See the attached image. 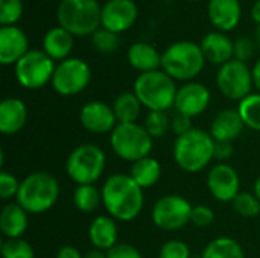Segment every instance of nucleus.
Here are the masks:
<instances>
[{
	"label": "nucleus",
	"mask_w": 260,
	"mask_h": 258,
	"mask_svg": "<svg viewBox=\"0 0 260 258\" xmlns=\"http://www.w3.org/2000/svg\"><path fill=\"white\" fill-rule=\"evenodd\" d=\"M200 258H245L244 248L232 237L213 239L203 251Z\"/></svg>",
	"instance_id": "28"
},
{
	"label": "nucleus",
	"mask_w": 260,
	"mask_h": 258,
	"mask_svg": "<svg viewBox=\"0 0 260 258\" xmlns=\"http://www.w3.org/2000/svg\"><path fill=\"white\" fill-rule=\"evenodd\" d=\"M238 111L244 125L260 132V93H251L238 105Z\"/></svg>",
	"instance_id": "30"
},
{
	"label": "nucleus",
	"mask_w": 260,
	"mask_h": 258,
	"mask_svg": "<svg viewBox=\"0 0 260 258\" xmlns=\"http://www.w3.org/2000/svg\"><path fill=\"white\" fill-rule=\"evenodd\" d=\"M209 18L219 30H232L241 20V2L239 0H209Z\"/></svg>",
	"instance_id": "23"
},
{
	"label": "nucleus",
	"mask_w": 260,
	"mask_h": 258,
	"mask_svg": "<svg viewBox=\"0 0 260 258\" xmlns=\"http://www.w3.org/2000/svg\"><path fill=\"white\" fill-rule=\"evenodd\" d=\"M253 193L257 196V199L260 201V175L257 176V179H256V182H254V187H253Z\"/></svg>",
	"instance_id": "47"
},
{
	"label": "nucleus",
	"mask_w": 260,
	"mask_h": 258,
	"mask_svg": "<svg viewBox=\"0 0 260 258\" xmlns=\"http://www.w3.org/2000/svg\"><path fill=\"white\" fill-rule=\"evenodd\" d=\"M253 81H254V85H256V88L259 90L260 93V59L253 67Z\"/></svg>",
	"instance_id": "45"
},
{
	"label": "nucleus",
	"mask_w": 260,
	"mask_h": 258,
	"mask_svg": "<svg viewBox=\"0 0 260 258\" xmlns=\"http://www.w3.org/2000/svg\"><path fill=\"white\" fill-rule=\"evenodd\" d=\"M129 175L143 190H146V189L154 187L160 181L161 166H160L158 160H155L152 157H146V158H142V160L133 163Z\"/></svg>",
	"instance_id": "26"
},
{
	"label": "nucleus",
	"mask_w": 260,
	"mask_h": 258,
	"mask_svg": "<svg viewBox=\"0 0 260 258\" xmlns=\"http://www.w3.org/2000/svg\"><path fill=\"white\" fill-rule=\"evenodd\" d=\"M193 126H192V119L187 117V116H183V114H177L172 117V122H171V131L180 137V135H184L187 134L189 131H192Z\"/></svg>",
	"instance_id": "41"
},
{
	"label": "nucleus",
	"mask_w": 260,
	"mask_h": 258,
	"mask_svg": "<svg viewBox=\"0 0 260 258\" xmlns=\"http://www.w3.org/2000/svg\"><path fill=\"white\" fill-rule=\"evenodd\" d=\"M91 43L96 50L102 53H111L117 50L120 40H119V33H114L108 29H98L91 35Z\"/></svg>",
	"instance_id": "34"
},
{
	"label": "nucleus",
	"mask_w": 260,
	"mask_h": 258,
	"mask_svg": "<svg viewBox=\"0 0 260 258\" xmlns=\"http://www.w3.org/2000/svg\"><path fill=\"white\" fill-rule=\"evenodd\" d=\"M113 111L117 123H137L143 105L134 93H122L113 102Z\"/></svg>",
	"instance_id": "27"
},
{
	"label": "nucleus",
	"mask_w": 260,
	"mask_h": 258,
	"mask_svg": "<svg viewBox=\"0 0 260 258\" xmlns=\"http://www.w3.org/2000/svg\"><path fill=\"white\" fill-rule=\"evenodd\" d=\"M102 6L96 0H61L56 20L73 36L93 35L101 24Z\"/></svg>",
	"instance_id": "6"
},
{
	"label": "nucleus",
	"mask_w": 260,
	"mask_h": 258,
	"mask_svg": "<svg viewBox=\"0 0 260 258\" xmlns=\"http://www.w3.org/2000/svg\"><path fill=\"white\" fill-rule=\"evenodd\" d=\"M137 20V6L133 0H108L101 11V24L114 33L128 30Z\"/></svg>",
	"instance_id": "16"
},
{
	"label": "nucleus",
	"mask_w": 260,
	"mask_h": 258,
	"mask_svg": "<svg viewBox=\"0 0 260 258\" xmlns=\"http://www.w3.org/2000/svg\"><path fill=\"white\" fill-rule=\"evenodd\" d=\"M61 193L58 179L46 172L38 170L29 173L21 182L15 202L29 214H43L55 207Z\"/></svg>",
	"instance_id": "3"
},
{
	"label": "nucleus",
	"mask_w": 260,
	"mask_h": 258,
	"mask_svg": "<svg viewBox=\"0 0 260 258\" xmlns=\"http://www.w3.org/2000/svg\"><path fill=\"white\" fill-rule=\"evenodd\" d=\"M171 122L166 111H149L145 117L143 126L152 138H163L171 131Z\"/></svg>",
	"instance_id": "31"
},
{
	"label": "nucleus",
	"mask_w": 260,
	"mask_h": 258,
	"mask_svg": "<svg viewBox=\"0 0 260 258\" xmlns=\"http://www.w3.org/2000/svg\"><path fill=\"white\" fill-rule=\"evenodd\" d=\"M233 210L242 217H256L260 214V201L254 193L241 192L232 202Z\"/></svg>",
	"instance_id": "32"
},
{
	"label": "nucleus",
	"mask_w": 260,
	"mask_h": 258,
	"mask_svg": "<svg viewBox=\"0 0 260 258\" xmlns=\"http://www.w3.org/2000/svg\"><path fill=\"white\" fill-rule=\"evenodd\" d=\"M79 122L91 134H111L119 125L113 106L101 100L85 103L79 111Z\"/></svg>",
	"instance_id": "15"
},
{
	"label": "nucleus",
	"mask_w": 260,
	"mask_h": 258,
	"mask_svg": "<svg viewBox=\"0 0 260 258\" xmlns=\"http://www.w3.org/2000/svg\"><path fill=\"white\" fill-rule=\"evenodd\" d=\"M29 227V213L17 202L6 204L0 211V231L5 239H21Z\"/></svg>",
	"instance_id": "22"
},
{
	"label": "nucleus",
	"mask_w": 260,
	"mask_h": 258,
	"mask_svg": "<svg viewBox=\"0 0 260 258\" xmlns=\"http://www.w3.org/2000/svg\"><path fill=\"white\" fill-rule=\"evenodd\" d=\"M27 122V106L18 97H6L0 103V132L3 135L18 134Z\"/></svg>",
	"instance_id": "20"
},
{
	"label": "nucleus",
	"mask_w": 260,
	"mask_h": 258,
	"mask_svg": "<svg viewBox=\"0 0 260 258\" xmlns=\"http://www.w3.org/2000/svg\"><path fill=\"white\" fill-rule=\"evenodd\" d=\"M207 189L219 202H233L241 193V178L236 169L227 163L215 164L207 173Z\"/></svg>",
	"instance_id": "13"
},
{
	"label": "nucleus",
	"mask_w": 260,
	"mask_h": 258,
	"mask_svg": "<svg viewBox=\"0 0 260 258\" xmlns=\"http://www.w3.org/2000/svg\"><path fill=\"white\" fill-rule=\"evenodd\" d=\"M175 81L163 70L140 73L134 81V94L149 111H168L174 108L177 97Z\"/></svg>",
	"instance_id": "4"
},
{
	"label": "nucleus",
	"mask_w": 260,
	"mask_h": 258,
	"mask_svg": "<svg viewBox=\"0 0 260 258\" xmlns=\"http://www.w3.org/2000/svg\"><path fill=\"white\" fill-rule=\"evenodd\" d=\"M128 62L133 68L140 73H149L160 70L161 67V53L148 43H134L129 46L126 53Z\"/></svg>",
	"instance_id": "24"
},
{
	"label": "nucleus",
	"mask_w": 260,
	"mask_h": 258,
	"mask_svg": "<svg viewBox=\"0 0 260 258\" xmlns=\"http://www.w3.org/2000/svg\"><path fill=\"white\" fill-rule=\"evenodd\" d=\"M233 155V143L232 141H215L213 160L218 163H225Z\"/></svg>",
	"instance_id": "42"
},
{
	"label": "nucleus",
	"mask_w": 260,
	"mask_h": 258,
	"mask_svg": "<svg viewBox=\"0 0 260 258\" xmlns=\"http://www.w3.org/2000/svg\"><path fill=\"white\" fill-rule=\"evenodd\" d=\"M200 46L206 61L216 65H224L235 56V43H232V40L222 32L207 33Z\"/></svg>",
	"instance_id": "21"
},
{
	"label": "nucleus",
	"mask_w": 260,
	"mask_h": 258,
	"mask_svg": "<svg viewBox=\"0 0 260 258\" xmlns=\"http://www.w3.org/2000/svg\"><path fill=\"white\" fill-rule=\"evenodd\" d=\"M193 205L180 195H165L151 210L152 224L163 231H178L190 224Z\"/></svg>",
	"instance_id": "9"
},
{
	"label": "nucleus",
	"mask_w": 260,
	"mask_h": 258,
	"mask_svg": "<svg viewBox=\"0 0 260 258\" xmlns=\"http://www.w3.org/2000/svg\"><path fill=\"white\" fill-rule=\"evenodd\" d=\"M73 204L81 213H94L102 204V192L94 184L78 186L73 192Z\"/></svg>",
	"instance_id": "29"
},
{
	"label": "nucleus",
	"mask_w": 260,
	"mask_h": 258,
	"mask_svg": "<svg viewBox=\"0 0 260 258\" xmlns=\"http://www.w3.org/2000/svg\"><path fill=\"white\" fill-rule=\"evenodd\" d=\"M43 50L53 61H64L73 50V35L61 26L52 27L43 38Z\"/></svg>",
	"instance_id": "25"
},
{
	"label": "nucleus",
	"mask_w": 260,
	"mask_h": 258,
	"mask_svg": "<svg viewBox=\"0 0 260 258\" xmlns=\"http://www.w3.org/2000/svg\"><path fill=\"white\" fill-rule=\"evenodd\" d=\"M27 36L17 26L0 27V62L3 65L17 64L27 50Z\"/></svg>",
	"instance_id": "17"
},
{
	"label": "nucleus",
	"mask_w": 260,
	"mask_h": 258,
	"mask_svg": "<svg viewBox=\"0 0 260 258\" xmlns=\"http://www.w3.org/2000/svg\"><path fill=\"white\" fill-rule=\"evenodd\" d=\"M245 125L238 109L225 108L219 111L210 123V135L215 141H235L242 134Z\"/></svg>",
	"instance_id": "19"
},
{
	"label": "nucleus",
	"mask_w": 260,
	"mask_h": 258,
	"mask_svg": "<svg viewBox=\"0 0 260 258\" xmlns=\"http://www.w3.org/2000/svg\"><path fill=\"white\" fill-rule=\"evenodd\" d=\"M216 85L227 99L241 102L251 94V88L254 85L253 70H250L247 62L233 58L219 67L216 75Z\"/></svg>",
	"instance_id": "11"
},
{
	"label": "nucleus",
	"mask_w": 260,
	"mask_h": 258,
	"mask_svg": "<svg viewBox=\"0 0 260 258\" xmlns=\"http://www.w3.org/2000/svg\"><path fill=\"white\" fill-rule=\"evenodd\" d=\"M212 94L210 90L201 82H186L178 88L174 108L177 114L187 116L190 119L201 116L210 105Z\"/></svg>",
	"instance_id": "14"
},
{
	"label": "nucleus",
	"mask_w": 260,
	"mask_h": 258,
	"mask_svg": "<svg viewBox=\"0 0 260 258\" xmlns=\"http://www.w3.org/2000/svg\"><path fill=\"white\" fill-rule=\"evenodd\" d=\"M90 81V65L81 58H67L55 67L52 87L61 96H76L88 87Z\"/></svg>",
	"instance_id": "12"
},
{
	"label": "nucleus",
	"mask_w": 260,
	"mask_h": 258,
	"mask_svg": "<svg viewBox=\"0 0 260 258\" xmlns=\"http://www.w3.org/2000/svg\"><path fill=\"white\" fill-rule=\"evenodd\" d=\"M158 258H192V252L186 242L171 239L161 245L158 251Z\"/></svg>",
	"instance_id": "36"
},
{
	"label": "nucleus",
	"mask_w": 260,
	"mask_h": 258,
	"mask_svg": "<svg viewBox=\"0 0 260 258\" xmlns=\"http://www.w3.org/2000/svg\"><path fill=\"white\" fill-rule=\"evenodd\" d=\"M254 43L248 36H241L235 41V59L247 62L253 58Z\"/></svg>",
	"instance_id": "39"
},
{
	"label": "nucleus",
	"mask_w": 260,
	"mask_h": 258,
	"mask_svg": "<svg viewBox=\"0 0 260 258\" xmlns=\"http://www.w3.org/2000/svg\"><path fill=\"white\" fill-rule=\"evenodd\" d=\"M206 58L200 44L177 41L161 53V68L174 81L190 82L204 68Z\"/></svg>",
	"instance_id": "5"
},
{
	"label": "nucleus",
	"mask_w": 260,
	"mask_h": 258,
	"mask_svg": "<svg viewBox=\"0 0 260 258\" xmlns=\"http://www.w3.org/2000/svg\"><path fill=\"white\" fill-rule=\"evenodd\" d=\"M215 222V211L207 205H195L192 210L190 224L197 228H207Z\"/></svg>",
	"instance_id": "38"
},
{
	"label": "nucleus",
	"mask_w": 260,
	"mask_h": 258,
	"mask_svg": "<svg viewBox=\"0 0 260 258\" xmlns=\"http://www.w3.org/2000/svg\"><path fill=\"white\" fill-rule=\"evenodd\" d=\"M84 258H108L107 257V252L105 251H101V249H91L88 252L84 254Z\"/></svg>",
	"instance_id": "44"
},
{
	"label": "nucleus",
	"mask_w": 260,
	"mask_h": 258,
	"mask_svg": "<svg viewBox=\"0 0 260 258\" xmlns=\"http://www.w3.org/2000/svg\"><path fill=\"white\" fill-rule=\"evenodd\" d=\"M56 258H84V254H81L75 246L66 245V246L58 249Z\"/></svg>",
	"instance_id": "43"
},
{
	"label": "nucleus",
	"mask_w": 260,
	"mask_h": 258,
	"mask_svg": "<svg viewBox=\"0 0 260 258\" xmlns=\"http://www.w3.org/2000/svg\"><path fill=\"white\" fill-rule=\"evenodd\" d=\"M107 257L108 258H145L142 255V252L129 245V243H117L114 248H111L108 252H107Z\"/></svg>",
	"instance_id": "40"
},
{
	"label": "nucleus",
	"mask_w": 260,
	"mask_h": 258,
	"mask_svg": "<svg viewBox=\"0 0 260 258\" xmlns=\"http://www.w3.org/2000/svg\"><path fill=\"white\" fill-rule=\"evenodd\" d=\"M102 205L108 216L119 222H131L139 217L145 205L143 189L129 173H113L102 184Z\"/></svg>",
	"instance_id": "1"
},
{
	"label": "nucleus",
	"mask_w": 260,
	"mask_h": 258,
	"mask_svg": "<svg viewBox=\"0 0 260 258\" xmlns=\"http://www.w3.org/2000/svg\"><path fill=\"white\" fill-rule=\"evenodd\" d=\"M257 43L260 44V26L257 27Z\"/></svg>",
	"instance_id": "48"
},
{
	"label": "nucleus",
	"mask_w": 260,
	"mask_h": 258,
	"mask_svg": "<svg viewBox=\"0 0 260 258\" xmlns=\"http://www.w3.org/2000/svg\"><path fill=\"white\" fill-rule=\"evenodd\" d=\"M53 59L44 50H29L15 64L17 82L26 90L43 88L47 82H52L55 71Z\"/></svg>",
	"instance_id": "10"
},
{
	"label": "nucleus",
	"mask_w": 260,
	"mask_h": 258,
	"mask_svg": "<svg viewBox=\"0 0 260 258\" xmlns=\"http://www.w3.org/2000/svg\"><path fill=\"white\" fill-rule=\"evenodd\" d=\"M3 258H35V251L29 242L21 239H5L2 245Z\"/></svg>",
	"instance_id": "33"
},
{
	"label": "nucleus",
	"mask_w": 260,
	"mask_h": 258,
	"mask_svg": "<svg viewBox=\"0 0 260 258\" xmlns=\"http://www.w3.org/2000/svg\"><path fill=\"white\" fill-rule=\"evenodd\" d=\"M20 182L12 173L2 170L0 173V199L2 201H11L15 199L20 190Z\"/></svg>",
	"instance_id": "37"
},
{
	"label": "nucleus",
	"mask_w": 260,
	"mask_h": 258,
	"mask_svg": "<svg viewBox=\"0 0 260 258\" xmlns=\"http://www.w3.org/2000/svg\"><path fill=\"white\" fill-rule=\"evenodd\" d=\"M88 240L94 249L108 252L119 243L117 220L108 214H101L94 217L88 227Z\"/></svg>",
	"instance_id": "18"
},
{
	"label": "nucleus",
	"mask_w": 260,
	"mask_h": 258,
	"mask_svg": "<svg viewBox=\"0 0 260 258\" xmlns=\"http://www.w3.org/2000/svg\"><path fill=\"white\" fill-rule=\"evenodd\" d=\"M215 152V140L210 132L193 128L174 141L172 157L177 166L187 173L203 172L212 161Z\"/></svg>",
	"instance_id": "2"
},
{
	"label": "nucleus",
	"mask_w": 260,
	"mask_h": 258,
	"mask_svg": "<svg viewBox=\"0 0 260 258\" xmlns=\"http://www.w3.org/2000/svg\"><path fill=\"white\" fill-rule=\"evenodd\" d=\"M193 2H197V0H193Z\"/></svg>",
	"instance_id": "49"
},
{
	"label": "nucleus",
	"mask_w": 260,
	"mask_h": 258,
	"mask_svg": "<svg viewBox=\"0 0 260 258\" xmlns=\"http://www.w3.org/2000/svg\"><path fill=\"white\" fill-rule=\"evenodd\" d=\"M107 167L105 152L93 143L76 146L66 161L67 176L78 186L94 184L101 179Z\"/></svg>",
	"instance_id": "7"
},
{
	"label": "nucleus",
	"mask_w": 260,
	"mask_h": 258,
	"mask_svg": "<svg viewBox=\"0 0 260 258\" xmlns=\"http://www.w3.org/2000/svg\"><path fill=\"white\" fill-rule=\"evenodd\" d=\"M23 14L21 0H0V23L2 26H14Z\"/></svg>",
	"instance_id": "35"
},
{
	"label": "nucleus",
	"mask_w": 260,
	"mask_h": 258,
	"mask_svg": "<svg viewBox=\"0 0 260 258\" xmlns=\"http://www.w3.org/2000/svg\"><path fill=\"white\" fill-rule=\"evenodd\" d=\"M251 17H253V20L260 26V0H257L253 5V8H251Z\"/></svg>",
	"instance_id": "46"
},
{
	"label": "nucleus",
	"mask_w": 260,
	"mask_h": 258,
	"mask_svg": "<svg viewBox=\"0 0 260 258\" xmlns=\"http://www.w3.org/2000/svg\"><path fill=\"white\" fill-rule=\"evenodd\" d=\"M110 146L120 160L136 163L151 157L154 138L140 123H119L110 134Z\"/></svg>",
	"instance_id": "8"
}]
</instances>
